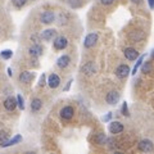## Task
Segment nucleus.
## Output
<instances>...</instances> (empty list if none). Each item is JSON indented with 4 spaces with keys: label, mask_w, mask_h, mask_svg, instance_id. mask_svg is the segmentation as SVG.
I'll return each mask as SVG.
<instances>
[{
    "label": "nucleus",
    "mask_w": 154,
    "mask_h": 154,
    "mask_svg": "<svg viewBox=\"0 0 154 154\" xmlns=\"http://www.w3.org/2000/svg\"><path fill=\"white\" fill-rule=\"evenodd\" d=\"M130 73V67L126 66V64H121L117 67V69H116V75L119 79H125V77H127Z\"/></svg>",
    "instance_id": "1"
},
{
    "label": "nucleus",
    "mask_w": 154,
    "mask_h": 154,
    "mask_svg": "<svg viewBox=\"0 0 154 154\" xmlns=\"http://www.w3.org/2000/svg\"><path fill=\"white\" fill-rule=\"evenodd\" d=\"M108 130H109V132H110V134H119V132H122V131H123V125H122L121 122H118V121L110 122Z\"/></svg>",
    "instance_id": "2"
},
{
    "label": "nucleus",
    "mask_w": 154,
    "mask_h": 154,
    "mask_svg": "<svg viewBox=\"0 0 154 154\" xmlns=\"http://www.w3.org/2000/svg\"><path fill=\"white\" fill-rule=\"evenodd\" d=\"M40 19H41V22L42 23H53L54 22V19H55V14L53 13L51 11H46V12H44L41 14V17H40Z\"/></svg>",
    "instance_id": "3"
},
{
    "label": "nucleus",
    "mask_w": 154,
    "mask_h": 154,
    "mask_svg": "<svg viewBox=\"0 0 154 154\" xmlns=\"http://www.w3.org/2000/svg\"><path fill=\"white\" fill-rule=\"evenodd\" d=\"M105 100H107V103H108V104H112V105L117 104V103H118V100H119V94H118V91L113 90V91H110V93H108V94H107V98H105Z\"/></svg>",
    "instance_id": "4"
},
{
    "label": "nucleus",
    "mask_w": 154,
    "mask_h": 154,
    "mask_svg": "<svg viewBox=\"0 0 154 154\" xmlns=\"http://www.w3.org/2000/svg\"><path fill=\"white\" fill-rule=\"evenodd\" d=\"M139 149H140L141 152L144 153H149L153 150V143L150 140H148V139H145V140H141L140 143H139Z\"/></svg>",
    "instance_id": "5"
},
{
    "label": "nucleus",
    "mask_w": 154,
    "mask_h": 154,
    "mask_svg": "<svg viewBox=\"0 0 154 154\" xmlns=\"http://www.w3.org/2000/svg\"><path fill=\"white\" fill-rule=\"evenodd\" d=\"M16 107H17V99L9 96V98H7L5 100H4V108H5L7 110H14Z\"/></svg>",
    "instance_id": "6"
},
{
    "label": "nucleus",
    "mask_w": 154,
    "mask_h": 154,
    "mask_svg": "<svg viewBox=\"0 0 154 154\" xmlns=\"http://www.w3.org/2000/svg\"><path fill=\"white\" fill-rule=\"evenodd\" d=\"M67 38L63 37V36H60V37H55V40H54V48L57 50H62V49H64V48L67 46Z\"/></svg>",
    "instance_id": "7"
},
{
    "label": "nucleus",
    "mask_w": 154,
    "mask_h": 154,
    "mask_svg": "<svg viewBox=\"0 0 154 154\" xmlns=\"http://www.w3.org/2000/svg\"><path fill=\"white\" fill-rule=\"evenodd\" d=\"M123 53H125V57H126L128 60H135V59H137V57H139V53L135 50L134 48H126Z\"/></svg>",
    "instance_id": "8"
},
{
    "label": "nucleus",
    "mask_w": 154,
    "mask_h": 154,
    "mask_svg": "<svg viewBox=\"0 0 154 154\" xmlns=\"http://www.w3.org/2000/svg\"><path fill=\"white\" fill-rule=\"evenodd\" d=\"M59 84H60L59 76H57V75H50L49 76V79H48V85H49V88L55 89V88L59 86Z\"/></svg>",
    "instance_id": "9"
},
{
    "label": "nucleus",
    "mask_w": 154,
    "mask_h": 154,
    "mask_svg": "<svg viewBox=\"0 0 154 154\" xmlns=\"http://www.w3.org/2000/svg\"><path fill=\"white\" fill-rule=\"evenodd\" d=\"M96 41H98V35H96V33H90V35H88L85 38V46L86 48L94 46L96 44Z\"/></svg>",
    "instance_id": "10"
},
{
    "label": "nucleus",
    "mask_w": 154,
    "mask_h": 154,
    "mask_svg": "<svg viewBox=\"0 0 154 154\" xmlns=\"http://www.w3.org/2000/svg\"><path fill=\"white\" fill-rule=\"evenodd\" d=\"M73 113H75V110L72 107H64L60 110V117L64 118V119H71L73 117Z\"/></svg>",
    "instance_id": "11"
},
{
    "label": "nucleus",
    "mask_w": 154,
    "mask_h": 154,
    "mask_svg": "<svg viewBox=\"0 0 154 154\" xmlns=\"http://www.w3.org/2000/svg\"><path fill=\"white\" fill-rule=\"evenodd\" d=\"M33 73L32 72H28V71H25V72H22L21 76H19V80H21V82L23 84H27V82H30V81L33 80Z\"/></svg>",
    "instance_id": "12"
},
{
    "label": "nucleus",
    "mask_w": 154,
    "mask_h": 154,
    "mask_svg": "<svg viewBox=\"0 0 154 154\" xmlns=\"http://www.w3.org/2000/svg\"><path fill=\"white\" fill-rule=\"evenodd\" d=\"M55 35H57L55 30L50 28V30H45L44 32H42L41 37L44 38V40H46V41H50V40H53V38H55Z\"/></svg>",
    "instance_id": "13"
},
{
    "label": "nucleus",
    "mask_w": 154,
    "mask_h": 154,
    "mask_svg": "<svg viewBox=\"0 0 154 154\" xmlns=\"http://www.w3.org/2000/svg\"><path fill=\"white\" fill-rule=\"evenodd\" d=\"M30 54L32 57H40L42 54V48L38 45V44H35L30 48Z\"/></svg>",
    "instance_id": "14"
},
{
    "label": "nucleus",
    "mask_w": 154,
    "mask_h": 154,
    "mask_svg": "<svg viewBox=\"0 0 154 154\" xmlns=\"http://www.w3.org/2000/svg\"><path fill=\"white\" fill-rule=\"evenodd\" d=\"M57 64H58L59 68H66V67L69 64V57L68 55H62L59 59H58Z\"/></svg>",
    "instance_id": "15"
},
{
    "label": "nucleus",
    "mask_w": 154,
    "mask_h": 154,
    "mask_svg": "<svg viewBox=\"0 0 154 154\" xmlns=\"http://www.w3.org/2000/svg\"><path fill=\"white\" fill-rule=\"evenodd\" d=\"M9 144V137L5 132L0 131V146H8Z\"/></svg>",
    "instance_id": "16"
},
{
    "label": "nucleus",
    "mask_w": 154,
    "mask_h": 154,
    "mask_svg": "<svg viewBox=\"0 0 154 154\" xmlns=\"http://www.w3.org/2000/svg\"><path fill=\"white\" fill-rule=\"evenodd\" d=\"M41 105H42V103H41L40 99H33L32 103H31V109L33 112H38V110L41 109Z\"/></svg>",
    "instance_id": "17"
},
{
    "label": "nucleus",
    "mask_w": 154,
    "mask_h": 154,
    "mask_svg": "<svg viewBox=\"0 0 154 154\" xmlns=\"http://www.w3.org/2000/svg\"><path fill=\"white\" fill-rule=\"evenodd\" d=\"M82 72L85 75H91L95 72V68H94V64L93 63H88L86 66L82 67Z\"/></svg>",
    "instance_id": "18"
},
{
    "label": "nucleus",
    "mask_w": 154,
    "mask_h": 154,
    "mask_svg": "<svg viewBox=\"0 0 154 154\" xmlns=\"http://www.w3.org/2000/svg\"><path fill=\"white\" fill-rule=\"evenodd\" d=\"M144 37V35L140 32V31H137V32H134V33H131V38L135 41V42H137V41H140L141 38Z\"/></svg>",
    "instance_id": "19"
},
{
    "label": "nucleus",
    "mask_w": 154,
    "mask_h": 154,
    "mask_svg": "<svg viewBox=\"0 0 154 154\" xmlns=\"http://www.w3.org/2000/svg\"><path fill=\"white\" fill-rule=\"evenodd\" d=\"M0 55H2L3 59H11L12 55H13V51H12V50H9V49H8V50H3Z\"/></svg>",
    "instance_id": "20"
},
{
    "label": "nucleus",
    "mask_w": 154,
    "mask_h": 154,
    "mask_svg": "<svg viewBox=\"0 0 154 154\" xmlns=\"http://www.w3.org/2000/svg\"><path fill=\"white\" fill-rule=\"evenodd\" d=\"M144 57H145V55H141L140 58H139V60H137V63H136V64H135V67H134V69H132V72H131V73H132V75H135V73H136V72H137V68H139V67H140V66L143 64V60H144Z\"/></svg>",
    "instance_id": "21"
},
{
    "label": "nucleus",
    "mask_w": 154,
    "mask_h": 154,
    "mask_svg": "<svg viewBox=\"0 0 154 154\" xmlns=\"http://www.w3.org/2000/svg\"><path fill=\"white\" fill-rule=\"evenodd\" d=\"M22 140V136L21 135H17V136H14L12 140H9V144H8V146H12V145H14V144H17V143H19Z\"/></svg>",
    "instance_id": "22"
},
{
    "label": "nucleus",
    "mask_w": 154,
    "mask_h": 154,
    "mask_svg": "<svg viewBox=\"0 0 154 154\" xmlns=\"http://www.w3.org/2000/svg\"><path fill=\"white\" fill-rule=\"evenodd\" d=\"M141 71L144 72V73H148V72H150L152 71V63H150V62H145L144 66H143V68H141Z\"/></svg>",
    "instance_id": "23"
},
{
    "label": "nucleus",
    "mask_w": 154,
    "mask_h": 154,
    "mask_svg": "<svg viewBox=\"0 0 154 154\" xmlns=\"http://www.w3.org/2000/svg\"><path fill=\"white\" fill-rule=\"evenodd\" d=\"M58 18H59V21H58V23H59V25H66L67 21H68L67 16H66V14H63V13H60L59 16H58Z\"/></svg>",
    "instance_id": "24"
},
{
    "label": "nucleus",
    "mask_w": 154,
    "mask_h": 154,
    "mask_svg": "<svg viewBox=\"0 0 154 154\" xmlns=\"http://www.w3.org/2000/svg\"><path fill=\"white\" fill-rule=\"evenodd\" d=\"M27 0H12V3H13V5L14 7H17V8H21L23 7L26 4Z\"/></svg>",
    "instance_id": "25"
},
{
    "label": "nucleus",
    "mask_w": 154,
    "mask_h": 154,
    "mask_svg": "<svg viewBox=\"0 0 154 154\" xmlns=\"http://www.w3.org/2000/svg\"><path fill=\"white\" fill-rule=\"evenodd\" d=\"M17 103H18L19 109H25V103H23V98H22V95H18V96H17Z\"/></svg>",
    "instance_id": "26"
},
{
    "label": "nucleus",
    "mask_w": 154,
    "mask_h": 154,
    "mask_svg": "<svg viewBox=\"0 0 154 154\" xmlns=\"http://www.w3.org/2000/svg\"><path fill=\"white\" fill-rule=\"evenodd\" d=\"M122 113H123V116H128V108H127V103H123L122 104Z\"/></svg>",
    "instance_id": "27"
},
{
    "label": "nucleus",
    "mask_w": 154,
    "mask_h": 154,
    "mask_svg": "<svg viewBox=\"0 0 154 154\" xmlns=\"http://www.w3.org/2000/svg\"><path fill=\"white\" fill-rule=\"evenodd\" d=\"M105 141H107V139H105L104 135H99V136H98V143H100V144H104Z\"/></svg>",
    "instance_id": "28"
},
{
    "label": "nucleus",
    "mask_w": 154,
    "mask_h": 154,
    "mask_svg": "<svg viewBox=\"0 0 154 154\" xmlns=\"http://www.w3.org/2000/svg\"><path fill=\"white\" fill-rule=\"evenodd\" d=\"M44 85H45V75H41L40 82H38V86H44Z\"/></svg>",
    "instance_id": "29"
},
{
    "label": "nucleus",
    "mask_w": 154,
    "mask_h": 154,
    "mask_svg": "<svg viewBox=\"0 0 154 154\" xmlns=\"http://www.w3.org/2000/svg\"><path fill=\"white\" fill-rule=\"evenodd\" d=\"M100 2H102V4H104V5H110L114 0H100Z\"/></svg>",
    "instance_id": "30"
},
{
    "label": "nucleus",
    "mask_w": 154,
    "mask_h": 154,
    "mask_svg": "<svg viewBox=\"0 0 154 154\" xmlns=\"http://www.w3.org/2000/svg\"><path fill=\"white\" fill-rule=\"evenodd\" d=\"M110 118H112V113H108L107 116H104V117H103V121L107 122V121H109Z\"/></svg>",
    "instance_id": "31"
},
{
    "label": "nucleus",
    "mask_w": 154,
    "mask_h": 154,
    "mask_svg": "<svg viewBox=\"0 0 154 154\" xmlns=\"http://www.w3.org/2000/svg\"><path fill=\"white\" fill-rule=\"evenodd\" d=\"M148 4L150 7V9H154V0H148Z\"/></svg>",
    "instance_id": "32"
},
{
    "label": "nucleus",
    "mask_w": 154,
    "mask_h": 154,
    "mask_svg": "<svg viewBox=\"0 0 154 154\" xmlns=\"http://www.w3.org/2000/svg\"><path fill=\"white\" fill-rule=\"evenodd\" d=\"M71 84H72V80H69L68 81V84L66 85V88H64V91H67V90H69V88H71Z\"/></svg>",
    "instance_id": "33"
},
{
    "label": "nucleus",
    "mask_w": 154,
    "mask_h": 154,
    "mask_svg": "<svg viewBox=\"0 0 154 154\" xmlns=\"http://www.w3.org/2000/svg\"><path fill=\"white\" fill-rule=\"evenodd\" d=\"M132 3H135V4H140L141 3V0H131Z\"/></svg>",
    "instance_id": "34"
},
{
    "label": "nucleus",
    "mask_w": 154,
    "mask_h": 154,
    "mask_svg": "<svg viewBox=\"0 0 154 154\" xmlns=\"http://www.w3.org/2000/svg\"><path fill=\"white\" fill-rule=\"evenodd\" d=\"M152 59H154V50L152 51Z\"/></svg>",
    "instance_id": "35"
}]
</instances>
